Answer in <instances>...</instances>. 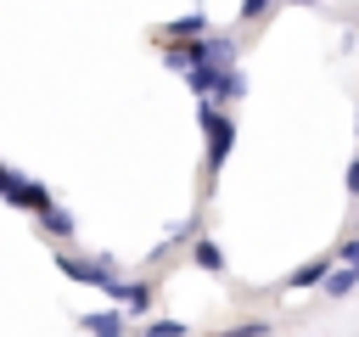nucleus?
I'll return each mask as SVG.
<instances>
[{"label": "nucleus", "mask_w": 359, "mask_h": 337, "mask_svg": "<svg viewBox=\"0 0 359 337\" xmlns=\"http://www.w3.org/2000/svg\"><path fill=\"white\" fill-rule=\"evenodd\" d=\"M56 270L67 275V281H79V286H95V292H107L123 315H151V281H129L112 258H101V253H73V247H56Z\"/></svg>", "instance_id": "f257e3e1"}, {"label": "nucleus", "mask_w": 359, "mask_h": 337, "mask_svg": "<svg viewBox=\"0 0 359 337\" xmlns=\"http://www.w3.org/2000/svg\"><path fill=\"white\" fill-rule=\"evenodd\" d=\"M196 129H202V180L213 191L224 163H230V152H236V118L224 107H213V101H196Z\"/></svg>", "instance_id": "f03ea898"}, {"label": "nucleus", "mask_w": 359, "mask_h": 337, "mask_svg": "<svg viewBox=\"0 0 359 337\" xmlns=\"http://www.w3.org/2000/svg\"><path fill=\"white\" fill-rule=\"evenodd\" d=\"M185 84H191L196 101H213V107H230V101L247 95V73L241 67H191Z\"/></svg>", "instance_id": "7ed1b4c3"}, {"label": "nucleus", "mask_w": 359, "mask_h": 337, "mask_svg": "<svg viewBox=\"0 0 359 337\" xmlns=\"http://www.w3.org/2000/svg\"><path fill=\"white\" fill-rule=\"evenodd\" d=\"M236 56H241V51H236V34L208 28V34L196 39V67H241Z\"/></svg>", "instance_id": "20e7f679"}, {"label": "nucleus", "mask_w": 359, "mask_h": 337, "mask_svg": "<svg viewBox=\"0 0 359 337\" xmlns=\"http://www.w3.org/2000/svg\"><path fill=\"white\" fill-rule=\"evenodd\" d=\"M202 34H208V17L202 11H185V17H174V22L157 28V45H196Z\"/></svg>", "instance_id": "39448f33"}, {"label": "nucleus", "mask_w": 359, "mask_h": 337, "mask_svg": "<svg viewBox=\"0 0 359 337\" xmlns=\"http://www.w3.org/2000/svg\"><path fill=\"white\" fill-rule=\"evenodd\" d=\"M331 264H337V258H331V253H320V258H309V264H297V270H292V275H286L280 286H286V292H309V286H325V275H331Z\"/></svg>", "instance_id": "423d86ee"}, {"label": "nucleus", "mask_w": 359, "mask_h": 337, "mask_svg": "<svg viewBox=\"0 0 359 337\" xmlns=\"http://www.w3.org/2000/svg\"><path fill=\"white\" fill-rule=\"evenodd\" d=\"M79 326L90 337H135L129 320H123V309H90V315H79Z\"/></svg>", "instance_id": "0eeeda50"}, {"label": "nucleus", "mask_w": 359, "mask_h": 337, "mask_svg": "<svg viewBox=\"0 0 359 337\" xmlns=\"http://www.w3.org/2000/svg\"><path fill=\"white\" fill-rule=\"evenodd\" d=\"M191 264H196L202 275H224V270H230V264H224V247H219L213 236H196V242H191Z\"/></svg>", "instance_id": "6e6552de"}, {"label": "nucleus", "mask_w": 359, "mask_h": 337, "mask_svg": "<svg viewBox=\"0 0 359 337\" xmlns=\"http://www.w3.org/2000/svg\"><path fill=\"white\" fill-rule=\"evenodd\" d=\"M39 230H45V236H50V242L62 247V242H73V230H79V219H73V213H67V208L56 202V208H45V213H39Z\"/></svg>", "instance_id": "1a4fd4ad"}, {"label": "nucleus", "mask_w": 359, "mask_h": 337, "mask_svg": "<svg viewBox=\"0 0 359 337\" xmlns=\"http://www.w3.org/2000/svg\"><path fill=\"white\" fill-rule=\"evenodd\" d=\"M353 286H359V270H353V264H331V275H325L320 292H325V298H348Z\"/></svg>", "instance_id": "9d476101"}, {"label": "nucleus", "mask_w": 359, "mask_h": 337, "mask_svg": "<svg viewBox=\"0 0 359 337\" xmlns=\"http://www.w3.org/2000/svg\"><path fill=\"white\" fill-rule=\"evenodd\" d=\"M163 67H168V73H180V79H185V73H191V67H196V45H163Z\"/></svg>", "instance_id": "9b49d317"}, {"label": "nucleus", "mask_w": 359, "mask_h": 337, "mask_svg": "<svg viewBox=\"0 0 359 337\" xmlns=\"http://www.w3.org/2000/svg\"><path fill=\"white\" fill-rule=\"evenodd\" d=\"M185 331H191L185 320H174V315H163V320H146V326H140L135 337H185Z\"/></svg>", "instance_id": "f8f14e48"}, {"label": "nucleus", "mask_w": 359, "mask_h": 337, "mask_svg": "<svg viewBox=\"0 0 359 337\" xmlns=\"http://www.w3.org/2000/svg\"><path fill=\"white\" fill-rule=\"evenodd\" d=\"M224 337H269V320H241V326H230Z\"/></svg>", "instance_id": "ddd939ff"}, {"label": "nucleus", "mask_w": 359, "mask_h": 337, "mask_svg": "<svg viewBox=\"0 0 359 337\" xmlns=\"http://www.w3.org/2000/svg\"><path fill=\"white\" fill-rule=\"evenodd\" d=\"M269 6H275V0H241V11H236V17H241V22H258Z\"/></svg>", "instance_id": "4468645a"}, {"label": "nucleus", "mask_w": 359, "mask_h": 337, "mask_svg": "<svg viewBox=\"0 0 359 337\" xmlns=\"http://www.w3.org/2000/svg\"><path fill=\"white\" fill-rule=\"evenodd\" d=\"M337 264H353V270H359V236H348V242L337 247Z\"/></svg>", "instance_id": "2eb2a0df"}, {"label": "nucleus", "mask_w": 359, "mask_h": 337, "mask_svg": "<svg viewBox=\"0 0 359 337\" xmlns=\"http://www.w3.org/2000/svg\"><path fill=\"white\" fill-rule=\"evenodd\" d=\"M342 185H348V197H359V157L348 163V174H342Z\"/></svg>", "instance_id": "dca6fc26"}, {"label": "nucleus", "mask_w": 359, "mask_h": 337, "mask_svg": "<svg viewBox=\"0 0 359 337\" xmlns=\"http://www.w3.org/2000/svg\"><path fill=\"white\" fill-rule=\"evenodd\" d=\"M286 6H320V0H286Z\"/></svg>", "instance_id": "f3484780"}, {"label": "nucleus", "mask_w": 359, "mask_h": 337, "mask_svg": "<svg viewBox=\"0 0 359 337\" xmlns=\"http://www.w3.org/2000/svg\"><path fill=\"white\" fill-rule=\"evenodd\" d=\"M353 129H359V112H353Z\"/></svg>", "instance_id": "a211bd4d"}]
</instances>
